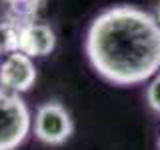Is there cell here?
<instances>
[{
    "label": "cell",
    "instance_id": "obj_1",
    "mask_svg": "<svg viewBox=\"0 0 160 150\" xmlns=\"http://www.w3.org/2000/svg\"><path fill=\"white\" fill-rule=\"evenodd\" d=\"M84 52L94 72L106 82L144 84L160 72V26L138 6H108L90 22Z\"/></svg>",
    "mask_w": 160,
    "mask_h": 150
},
{
    "label": "cell",
    "instance_id": "obj_2",
    "mask_svg": "<svg viewBox=\"0 0 160 150\" xmlns=\"http://www.w3.org/2000/svg\"><path fill=\"white\" fill-rule=\"evenodd\" d=\"M32 132V114L20 94L0 86V150H16Z\"/></svg>",
    "mask_w": 160,
    "mask_h": 150
},
{
    "label": "cell",
    "instance_id": "obj_3",
    "mask_svg": "<svg viewBox=\"0 0 160 150\" xmlns=\"http://www.w3.org/2000/svg\"><path fill=\"white\" fill-rule=\"evenodd\" d=\"M32 132L46 146H62L74 134V120L58 100L42 102L32 116Z\"/></svg>",
    "mask_w": 160,
    "mask_h": 150
},
{
    "label": "cell",
    "instance_id": "obj_4",
    "mask_svg": "<svg viewBox=\"0 0 160 150\" xmlns=\"http://www.w3.org/2000/svg\"><path fill=\"white\" fill-rule=\"evenodd\" d=\"M38 78L34 58L22 52H12L0 62V86L8 92L24 94L34 86Z\"/></svg>",
    "mask_w": 160,
    "mask_h": 150
},
{
    "label": "cell",
    "instance_id": "obj_5",
    "mask_svg": "<svg viewBox=\"0 0 160 150\" xmlns=\"http://www.w3.org/2000/svg\"><path fill=\"white\" fill-rule=\"evenodd\" d=\"M18 28V52L30 58H44L56 48V34L50 24L40 20L14 22Z\"/></svg>",
    "mask_w": 160,
    "mask_h": 150
},
{
    "label": "cell",
    "instance_id": "obj_6",
    "mask_svg": "<svg viewBox=\"0 0 160 150\" xmlns=\"http://www.w3.org/2000/svg\"><path fill=\"white\" fill-rule=\"evenodd\" d=\"M18 50V28L10 18H0V56Z\"/></svg>",
    "mask_w": 160,
    "mask_h": 150
},
{
    "label": "cell",
    "instance_id": "obj_7",
    "mask_svg": "<svg viewBox=\"0 0 160 150\" xmlns=\"http://www.w3.org/2000/svg\"><path fill=\"white\" fill-rule=\"evenodd\" d=\"M46 4V0H24L18 6L8 8L6 18H10L12 22H24V20H36L38 12L42 10V6Z\"/></svg>",
    "mask_w": 160,
    "mask_h": 150
},
{
    "label": "cell",
    "instance_id": "obj_8",
    "mask_svg": "<svg viewBox=\"0 0 160 150\" xmlns=\"http://www.w3.org/2000/svg\"><path fill=\"white\" fill-rule=\"evenodd\" d=\"M144 96H146V104H148V108L152 110V112L160 114V72H158V74H154V76L148 80Z\"/></svg>",
    "mask_w": 160,
    "mask_h": 150
},
{
    "label": "cell",
    "instance_id": "obj_9",
    "mask_svg": "<svg viewBox=\"0 0 160 150\" xmlns=\"http://www.w3.org/2000/svg\"><path fill=\"white\" fill-rule=\"evenodd\" d=\"M152 16L154 20L158 22V26H160V0H158V4H156V8H154V12H152Z\"/></svg>",
    "mask_w": 160,
    "mask_h": 150
},
{
    "label": "cell",
    "instance_id": "obj_10",
    "mask_svg": "<svg viewBox=\"0 0 160 150\" xmlns=\"http://www.w3.org/2000/svg\"><path fill=\"white\" fill-rule=\"evenodd\" d=\"M2 2H4V4H6V6H8V8H12V6H18V4H22V2H24V0H2Z\"/></svg>",
    "mask_w": 160,
    "mask_h": 150
},
{
    "label": "cell",
    "instance_id": "obj_11",
    "mask_svg": "<svg viewBox=\"0 0 160 150\" xmlns=\"http://www.w3.org/2000/svg\"><path fill=\"white\" fill-rule=\"evenodd\" d=\"M158 150H160V134H158Z\"/></svg>",
    "mask_w": 160,
    "mask_h": 150
}]
</instances>
